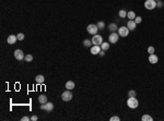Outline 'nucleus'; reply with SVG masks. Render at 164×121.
Masks as SVG:
<instances>
[{"label":"nucleus","instance_id":"7c9ffc66","mask_svg":"<svg viewBox=\"0 0 164 121\" xmlns=\"http://www.w3.org/2000/svg\"><path fill=\"white\" fill-rule=\"evenodd\" d=\"M21 120L22 121H29V120H31V118H29V117H23Z\"/></svg>","mask_w":164,"mask_h":121},{"label":"nucleus","instance_id":"b1692460","mask_svg":"<svg viewBox=\"0 0 164 121\" xmlns=\"http://www.w3.org/2000/svg\"><path fill=\"white\" fill-rule=\"evenodd\" d=\"M118 14H119V16H120V18H126V16H127V12L125 10H120Z\"/></svg>","mask_w":164,"mask_h":121},{"label":"nucleus","instance_id":"2f4dec72","mask_svg":"<svg viewBox=\"0 0 164 121\" xmlns=\"http://www.w3.org/2000/svg\"><path fill=\"white\" fill-rule=\"evenodd\" d=\"M37 116H32V117H31V120H32V121H36V120H37Z\"/></svg>","mask_w":164,"mask_h":121},{"label":"nucleus","instance_id":"7ed1b4c3","mask_svg":"<svg viewBox=\"0 0 164 121\" xmlns=\"http://www.w3.org/2000/svg\"><path fill=\"white\" fill-rule=\"evenodd\" d=\"M86 31H88V33L91 34V35H95L97 33V31H99V27H97L96 24H89L86 26Z\"/></svg>","mask_w":164,"mask_h":121},{"label":"nucleus","instance_id":"9d476101","mask_svg":"<svg viewBox=\"0 0 164 121\" xmlns=\"http://www.w3.org/2000/svg\"><path fill=\"white\" fill-rule=\"evenodd\" d=\"M101 50H102L101 46L94 45V46H93V47L91 48V54H92V55H99V52H101Z\"/></svg>","mask_w":164,"mask_h":121},{"label":"nucleus","instance_id":"ddd939ff","mask_svg":"<svg viewBox=\"0 0 164 121\" xmlns=\"http://www.w3.org/2000/svg\"><path fill=\"white\" fill-rule=\"evenodd\" d=\"M158 60H159V58H158L156 55L152 54L149 56V61H150V63H152V65H155L156 62H158Z\"/></svg>","mask_w":164,"mask_h":121},{"label":"nucleus","instance_id":"a878e982","mask_svg":"<svg viewBox=\"0 0 164 121\" xmlns=\"http://www.w3.org/2000/svg\"><path fill=\"white\" fill-rule=\"evenodd\" d=\"M134 22H136L137 24L141 23V22H142V19H141V16H136V18H134Z\"/></svg>","mask_w":164,"mask_h":121},{"label":"nucleus","instance_id":"393cba45","mask_svg":"<svg viewBox=\"0 0 164 121\" xmlns=\"http://www.w3.org/2000/svg\"><path fill=\"white\" fill-rule=\"evenodd\" d=\"M16 37H18V40H23L24 39V34H23V33H19V34L16 35Z\"/></svg>","mask_w":164,"mask_h":121},{"label":"nucleus","instance_id":"0eeeda50","mask_svg":"<svg viewBox=\"0 0 164 121\" xmlns=\"http://www.w3.org/2000/svg\"><path fill=\"white\" fill-rule=\"evenodd\" d=\"M92 44H93V45H102L103 44V38H102V36L101 35H96V34H95V35H93V38H92Z\"/></svg>","mask_w":164,"mask_h":121},{"label":"nucleus","instance_id":"9b49d317","mask_svg":"<svg viewBox=\"0 0 164 121\" xmlns=\"http://www.w3.org/2000/svg\"><path fill=\"white\" fill-rule=\"evenodd\" d=\"M16 40H18V37H16L15 35H9L8 38H7V42H8L9 45H13V44H15Z\"/></svg>","mask_w":164,"mask_h":121},{"label":"nucleus","instance_id":"6e6552de","mask_svg":"<svg viewBox=\"0 0 164 121\" xmlns=\"http://www.w3.org/2000/svg\"><path fill=\"white\" fill-rule=\"evenodd\" d=\"M118 38H119V35L115 32H112V34L108 36V40H109L110 44H116L118 42Z\"/></svg>","mask_w":164,"mask_h":121},{"label":"nucleus","instance_id":"dca6fc26","mask_svg":"<svg viewBox=\"0 0 164 121\" xmlns=\"http://www.w3.org/2000/svg\"><path fill=\"white\" fill-rule=\"evenodd\" d=\"M38 102H40V104H46V102H47V96H45V95H40V96H38Z\"/></svg>","mask_w":164,"mask_h":121},{"label":"nucleus","instance_id":"c85d7f7f","mask_svg":"<svg viewBox=\"0 0 164 121\" xmlns=\"http://www.w3.org/2000/svg\"><path fill=\"white\" fill-rule=\"evenodd\" d=\"M163 2H162L161 0H160V1H158V2H156V7H158V8H163Z\"/></svg>","mask_w":164,"mask_h":121},{"label":"nucleus","instance_id":"39448f33","mask_svg":"<svg viewBox=\"0 0 164 121\" xmlns=\"http://www.w3.org/2000/svg\"><path fill=\"white\" fill-rule=\"evenodd\" d=\"M40 109L46 110L47 112H50L54 109V104L53 102H46V104H40Z\"/></svg>","mask_w":164,"mask_h":121},{"label":"nucleus","instance_id":"f8f14e48","mask_svg":"<svg viewBox=\"0 0 164 121\" xmlns=\"http://www.w3.org/2000/svg\"><path fill=\"white\" fill-rule=\"evenodd\" d=\"M136 26H137V23L134 22V20H129L128 23H127V27L129 28V31H134Z\"/></svg>","mask_w":164,"mask_h":121},{"label":"nucleus","instance_id":"a211bd4d","mask_svg":"<svg viewBox=\"0 0 164 121\" xmlns=\"http://www.w3.org/2000/svg\"><path fill=\"white\" fill-rule=\"evenodd\" d=\"M108 28H109L110 32H115V31L118 30V28H117V25H116L115 23H110V24L108 25Z\"/></svg>","mask_w":164,"mask_h":121},{"label":"nucleus","instance_id":"aec40b11","mask_svg":"<svg viewBox=\"0 0 164 121\" xmlns=\"http://www.w3.org/2000/svg\"><path fill=\"white\" fill-rule=\"evenodd\" d=\"M141 120L142 121H152L153 120V118H152L151 116H149V115H144V116H142Z\"/></svg>","mask_w":164,"mask_h":121},{"label":"nucleus","instance_id":"412c9836","mask_svg":"<svg viewBox=\"0 0 164 121\" xmlns=\"http://www.w3.org/2000/svg\"><path fill=\"white\" fill-rule=\"evenodd\" d=\"M91 45H92V40H90V39H85L83 42L84 47H91Z\"/></svg>","mask_w":164,"mask_h":121},{"label":"nucleus","instance_id":"f03ea898","mask_svg":"<svg viewBox=\"0 0 164 121\" xmlns=\"http://www.w3.org/2000/svg\"><path fill=\"white\" fill-rule=\"evenodd\" d=\"M144 8L148 10H153L156 8V1L155 0H145L144 2Z\"/></svg>","mask_w":164,"mask_h":121},{"label":"nucleus","instance_id":"c756f323","mask_svg":"<svg viewBox=\"0 0 164 121\" xmlns=\"http://www.w3.org/2000/svg\"><path fill=\"white\" fill-rule=\"evenodd\" d=\"M109 120H110V121H119V120H120V118H119V117L114 116V117H112V118H110Z\"/></svg>","mask_w":164,"mask_h":121},{"label":"nucleus","instance_id":"2eb2a0df","mask_svg":"<svg viewBox=\"0 0 164 121\" xmlns=\"http://www.w3.org/2000/svg\"><path fill=\"white\" fill-rule=\"evenodd\" d=\"M66 88L70 89V91L73 89L75 88V82H73V81H68L67 83H66Z\"/></svg>","mask_w":164,"mask_h":121},{"label":"nucleus","instance_id":"f3484780","mask_svg":"<svg viewBox=\"0 0 164 121\" xmlns=\"http://www.w3.org/2000/svg\"><path fill=\"white\" fill-rule=\"evenodd\" d=\"M127 18L129 20H134L136 18V13H134V11H129V12H127Z\"/></svg>","mask_w":164,"mask_h":121},{"label":"nucleus","instance_id":"4be33fe9","mask_svg":"<svg viewBox=\"0 0 164 121\" xmlns=\"http://www.w3.org/2000/svg\"><path fill=\"white\" fill-rule=\"evenodd\" d=\"M24 61H26V62H31V61H33V56H32V55H25Z\"/></svg>","mask_w":164,"mask_h":121},{"label":"nucleus","instance_id":"20e7f679","mask_svg":"<svg viewBox=\"0 0 164 121\" xmlns=\"http://www.w3.org/2000/svg\"><path fill=\"white\" fill-rule=\"evenodd\" d=\"M72 93L70 92V89H67L66 92H64L61 94V99L64 100V102H69V100L72 99Z\"/></svg>","mask_w":164,"mask_h":121},{"label":"nucleus","instance_id":"cd10ccee","mask_svg":"<svg viewBox=\"0 0 164 121\" xmlns=\"http://www.w3.org/2000/svg\"><path fill=\"white\" fill-rule=\"evenodd\" d=\"M148 52L150 55H152V54H154V47H152V46H150L148 48Z\"/></svg>","mask_w":164,"mask_h":121},{"label":"nucleus","instance_id":"473e14b6","mask_svg":"<svg viewBox=\"0 0 164 121\" xmlns=\"http://www.w3.org/2000/svg\"><path fill=\"white\" fill-rule=\"evenodd\" d=\"M99 56H102V57H103V56H104V55H105L104 50H101V52H99Z\"/></svg>","mask_w":164,"mask_h":121},{"label":"nucleus","instance_id":"4468645a","mask_svg":"<svg viewBox=\"0 0 164 121\" xmlns=\"http://www.w3.org/2000/svg\"><path fill=\"white\" fill-rule=\"evenodd\" d=\"M44 81H45V78H44V75H42V74H40V75H37L35 78V82L37 84H43Z\"/></svg>","mask_w":164,"mask_h":121},{"label":"nucleus","instance_id":"f257e3e1","mask_svg":"<svg viewBox=\"0 0 164 121\" xmlns=\"http://www.w3.org/2000/svg\"><path fill=\"white\" fill-rule=\"evenodd\" d=\"M127 106L131 109H136V108L139 106V102L136 97H129L128 100H127Z\"/></svg>","mask_w":164,"mask_h":121},{"label":"nucleus","instance_id":"6ab92c4d","mask_svg":"<svg viewBox=\"0 0 164 121\" xmlns=\"http://www.w3.org/2000/svg\"><path fill=\"white\" fill-rule=\"evenodd\" d=\"M101 48H102V50H108L109 49V43H103L102 45H101Z\"/></svg>","mask_w":164,"mask_h":121},{"label":"nucleus","instance_id":"bb28decb","mask_svg":"<svg viewBox=\"0 0 164 121\" xmlns=\"http://www.w3.org/2000/svg\"><path fill=\"white\" fill-rule=\"evenodd\" d=\"M128 96L129 97H136V91H129L128 92Z\"/></svg>","mask_w":164,"mask_h":121},{"label":"nucleus","instance_id":"1a4fd4ad","mask_svg":"<svg viewBox=\"0 0 164 121\" xmlns=\"http://www.w3.org/2000/svg\"><path fill=\"white\" fill-rule=\"evenodd\" d=\"M14 57H15V59L19 60V61L24 60V58H25L24 54H23V51H22L21 49H16V50L14 51Z\"/></svg>","mask_w":164,"mask_h":121},{"label":"nucleus","instance_id":"72a5a7b5","mask_svg":"<svg viewBox=\"0 0 164 121\" xmlns=\"http://www.w3.org/2000/svg\"><path fill=\"white\" fill-rule=\"evenodd\" d=\"M155 1H160V0H155Z\"/></svg>","mask_w":164,"mask_h":121},{"label":"nucleus","instance_id":"423d86ee","mask_svg":"<svg viewBox=\"0 0 164 121\" xmlns=\"http://www.w3.org/2000/svg\"><path fill=\"white\" fill-rule=\"evenodd\" d=\"M129 34V28L127 26H120L118 28V35H120L121 37H126Z\"/></svg>","mask_w":164,"mask_h":121},{"label":"nucleus","instance_id":"5701e85b","mask_svg":"<svg viewBox=\"0 0 164 121\" xmlns=\"http://www.w3.org/2000/svg\"><path fill=\"white\" fill-rule=\"evenodd\" d=\"M97 27H99V28H101V30H103V28H104V26H105V23L103 21H99V22H97Z\"/></svg>","mask_w":164,"mask_h":121}]
</instances>
